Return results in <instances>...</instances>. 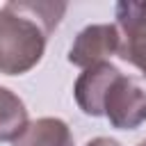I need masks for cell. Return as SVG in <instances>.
Masks as SVG:
<instances>
[{
    "label": "cell",
    "mask_w": 146,
    "mask_h": 146,
    "mask_svg": "<svg viewBox=\"0 0 146 146\" xmlns=\"http://www.w3.org/2000/svg\"><path fill=\"white\" fill-rule=\"evenodd\" d=\"M27 110L23 100L7 87H0V141H16L27 128Z\"/></svg>",
    "instance_id": "cell-7"
},
{
    "label": "cell",
    "mask_w": 146,
    "mask_h": 146,
    "mask_svg": "<svg viewBox=\"0 0 146 146\" xmlns=\"http://www.w3.org/2000/svg\"><path fill=\"white\" fill-rule=\"evenodd\" d=\"M119 73H121V71H119L114 64L103 62V64H96V66L84 68V71L78 75L75 87H73V96H75L78 107H80L87 116H103L105 94H107L110 84L114 82V78H116Z\"/></svg>",
    "instance_id": "cell-5"
},
{
    "label": "cell",
    "mask_w": 146,
    "mask_h": 146,
    "mask_svg": "<svg viewBox=\"0 0 146 146\" xmlns=\"http://www.w3.org/2000/svg\"><path fill=\"white\" fill-rule=\"evenodd\" d=\"M116 27L121 34L119 57L141 71L146 80V2L123 0L116 5Z\"/></svg>",
    "instance_id": "cell-3"
},
{
    "label": "cell",
    "mask_w": 146,
    "mask_h": 146,
    "mask_svg": "<svg viewBox=\"0 0 146 146\" xmlns=\"http://www.w3.org/2000/svg\"><path fill=\"white\" fill-rule=\"evenodd\" d=\"M14 146H75L71 128L55 116H43L23 130V135L14 141Z\"/></svg>",
    "instance_id": "cell-6"
},
{
    "label": "cell",
    "mask_w": 146,
    "mask_h": 146,
    "mask_svg": "<svg viewBox=\"0 0 146 146\" xmlns=\"http://www.w3.org/2000/svg\"><path fill=\"white\" fill-rule=\"evenodd\" d=\"M119 43H121V34L114 23L87 25L82 32H78L73 46L68 50V62L84 71V68L103 64L112 55H116Z\"/></svg>",
    "instance_id": "cell-4"
},
{
    "label": "cell",
    "mask_w": 146,
    "mask_h": 146,
    "mask_svg": "<svg viewBox=\"0 0 146 146\" xmlns=\"http://www.w3.org/2000/svg\"><path fill=\"white\" fill-rule=\"evenodd\" d=\"M66 2H7L0 7V73L23 75L43 52L48 34L59 25Z\"/></svg>",
    "instance_id": "cell-1"
},
{
    "label": "cell",
    "mask_w": 146,
    "mask_h": 146,
    "mask_svg": "<svg viewBox=\"0 0 146 146\" xmlns=\"http://www.w3.org/2000/svg\"><path fill=\"white\" fill-rule=\"evenodd\" d=\"M84 146H121V144L116 139H112V137H96V139L87 141Z\"/></svg>",
    "instance_id": "cell-8"
},
{
    "label": "cell",
    "mask_w": 146,
    "mask_h": 146,
    "mask_svg": "<svg viewBox=\"0 0 146 146\" xmlns=\"http://www.w3.org/2000/svg\"><path fill=\"white\" fill-rule=\"evenodd\" d=\"M137 146H146V139H141V141H139V144H137Z\"/></svg>",
    "instance_id": "cell-9"
},
{
    "label": "cell",
    "mask_w": 146,
    "mask_h": 146,
    "mask_svg": "<svg viewBox=\"0 0 146 146\" xmlns=\"http://www.w3.org/2000/svg\"><path fill=\"white\" fill-rule=\"evenodd\" d=\"M103 116L119 130H135L146 123V80L119 73L105 94Z\"/></svg>",
    "instance_id": "cell-2"
}]
</instances>
